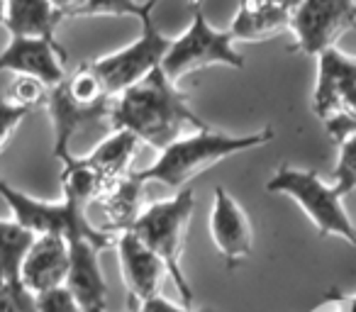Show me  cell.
Listing matches in <instances>:
<instances>
[{
  "label": "cell",
  "instance_id": "1",
  "mask_svg": "<svg viewBox=\"0 0 356 312\" xmlns=\"http://www.w3.org/2000/svg\"><path fill=\"white\" fill-rule=\"evenodd\" d=\"M188 98L191 95L178 88L161 66H156L139 83L115 95L108 117L115 129L132 132L139 144H149L161 151L178 137L188 134V129L198 132L210 127L193 113Z\"/></svg>",
  "mask_w": 356,
  "mask_h": 312
},
{
  "label": "cell",
  "instance_id": "2",
  "mask_svg": "<svg viewBox=\"0 0 356 312\" xmlns=\"http://www.w3.org/2000/svg\"><path fill=\"white\" fill-rule=\"evenodd\" d=\"M273 139V129L264 127L254 134H225L218 129H198L178 137L168 147L159 151L156 161L142 171H134L142 183L156 181L168 188H184L188 181L203 176L208 169L229 159L234 154L249 151V149L264 147Z\"/></svg>",
  "mask_w": 356,
  "mask_h": 312
},
{
  "label": "cell",
  "instance_id": "3",
  "mask_svg": "<svg viewBox=\"0 0 356 312\" xmlns=\"http://www.w3.org/2000/svg\"><path fill=\"white\" fill-rule=\"evenodd\" d=\"M193 205H195L193 188H184L178 190L173 198L156 200V203L147 205L139 213V217L134 220L132 227H129V232L144 247L152 249L161 258V263L166 266V273L171 276L173 286H176L178 295L184 297L186 307L195 305L193 288H191L188 278L184 273V266H181L186 227H188V220L193 215Z\"/></svg>",
  "mask_w": 356,
  "mask_h": 312
},
{
  "label": "cell",
  "instance_id": "4",
  "mask_svg": "<svg viewBox=\"0 0 356 312\" xmlns=\"http://www.w3.org/2000/svg\"><path fill=\"white\" fill-rule=\"evenodd\" d=\"M266 190L268 193H283L296 200L322 237H339L346 244L356 247V224L346 215L341 198L334 193V188L325 183L315 171L283 164L266 183Z\"/></svg>",
  "mask_w": 356,
  "mask_h": 312
},
{
  "label": "cell",
  "instance_id": "5",
  "mask_svg": "<svg viewBox=\"0 0 356 312\" xmlns=\"http://www.w3.org/2000/svg\"><path fill=\"white\" fill-rule=\"evenodd\" d=\"M0 198L6 200L8 208L13 213L20 227L32 232L35 237H44V234H54V237H64L66 242L76 237H83L93 242L95 247L103 252L115 244L113 234L103 232L88 220L83 208L61 200V203H47V200H37L32 195L22 193V190L13 188L10 183L0 179Z\"/></svg>",
  "mask_w": 356,
  "mask_h": 312
},
{
  "label": "cell",
  "instance_id": "6",
  "mask_svg": "<svg viewBox=\"0 0 356 312\" xmlns=\"http://www.w3.org/2000/svg\"><path fill=\"white\" fill-rule=\"evenodd\" d=\"M208 66H229L244 69V56L234 49V40L229 30H215L203 13L195 8L188 30L171 40V47L161 59V71L173 81L184 79L198 69Z\"/></svg>",
  "mask_w": 356,
  "mask_h": 312
},
{
  "label": "cell",
  "instance_id": "7",
  "mask_svg": "<svg viewBox=\"0 0 356 312\" xmlns=\"http://www.w3.org/2000/svg\"><path fill=\"white\" fill-rule=\"evenodd\" d=\"M171 47V40L161 35L154 25V17H147L142 22V35L127 44L124 49H118L113 54H105L100 59H93L90 66L98 74L105 93L110 98L127 90L129 85L139 83L147 74H152L156 66H161L163 54Z\"/></svg>",
  "mask_w": 356,
  "mask_h": 312
},
{
  "label": "cell",
  "instance_id": "8",
  "mask_svg": "<svg viewBox=\"0 0 356 312\" xmlns=\"http://www.w3.org/2000/svg\"><path fill=\"white\" fill-rule=\"evenodd\" d=\"M293 51L320 56L334 49L341 35L356 30V0H302L291 13Z\"/></svg>",
  "mask_w": 356,
  "mask_h": 312
},
{
  "label": "cell",
  "instance_id": "9",
  "mask_svg": "<svg viewBox=\"0 0 356 312\" xmlns=\"http://www.w3.org/2000/svg\"><path fill=\"white\" fill-rule=\"evenodd\" d=\"M64 59L66 51L51 40L10 37L8 47L0 54V74L10 71L15 76H30L51 90L66 81Z\"/></svg>",
  "mask_w": 356,
  "mask_h": 312
},
{
  "label": "cell",
  "instance_id": "10",
  "mask_svg": "<svg viewBox=\"0 0 356 312\" xmlns=\"http://www.w3.org/2000/svg\"><path fill=\"white\" fill-rule=\"evenodd\" d=\"M210 237H213L218 252L222 254L225 266L229 271L239 266L252 254L254 234L244 208L229 195L227 188L218 186L213 195V210H210Z\"/></svg>",
  "mask_w": 356,
  "mask_h": 312
},
{
  "label": "cell",
  "instance_id": "11",
  "mask_svg": "<svg viewBox=\"0 0 356 312\" xmlns=\"http://www.w3.org/2000/svg\"><path fill=\"white\" fill-rule=\"evenodd\" d=\"M66 288L83 312H108V281L100 268V249L83 237L69 239Z\"/></svg>",
  "mask_w": 356,
  "mask_h": 312
},
{
  "label": "cell",
  "instance_id": "12",
  "mask_svg": "<svg viewBox=\"0 0 356 312\" xmlns=\"http://www.w3.org/2000/svg\"><path fill=\"white\" fill-rule=\"evenodd\" d=\"M356 93V59L339 49H327L317 56V85L312 93V110L317 120L327 122L339 113L341 103Z\"/></svg>",
  "mask_w": 356,
  "mask_h": 312
},
{
  "label": "cell",
  "instance_id": "13",
  "mask_svg": "<svg viewBox=\"0 0 356 312\" xmlns=\"http://www.w3.org/2000/svg\"><path fill=\"white\" fill-rule=\"evenodd\" d=\"M120 256L122 281L127 283V300L147 302L149 297L159 295V283L166 276V266L161 258L147 249L132 232H122L115 242Z\"/></svg>",
  "mask_w": 356,
  "mask_h": 312
},
{
  "label": "cell",
  "instance_id": "14",
  "mask_svg": "<svg viewBox=\"0 0 356 312\" xmlns=\"http://www.w3.org/2000/svg\"><path fill=\"white\" fill-rule=\"evenodd\" d=\"M69 273V242L64 237H37L22 261V286L30 295L64 286Z\"/></svg>",
  "mask_w": 356,
  "mask_h": 312
},
{
  "label": "cell",
  "instance_id": "15",
  "mask_svg": "<svg viewBox=\"0 0 356 312\" xmlns=\"http://www.w3.org/2000/svg\"><path fill=\"white\" fill-rule=\"evenodd\" d=\"M110 105L113 100H105V103H93L86 105L79 103L76 98H71V93L66 90L64 83H59L56 88L49 90V98H47V110L51 115V124H54V156L56 159H64L69 156V142L81 127H86L88 122L95 120H103L110 115Z\"/></svg>",
  "mask_w": 356,
  "mask_h": 312
},
{
  "label": "cell",
  "instance_id": "16",
  "mask_svg": "<svg viewBox=\"0 0 356 312\" xmlns=\"http://www.w3.org/2000/svg\"><path fill=\"white\" fill-rule=\"evenodd\" d=\"M35 234L27 232L15 220H0V283L10 290L15 312H35V295L22 286V261L35 244Z\"/></svg>",
  "mask_w": 356,
  "mask_h": 312
},
{
  "label": "cell",
  "instance_id": "17",
  "mask_svg": "<svg viewBox=\"0 0 356 312\" xmlns=\"http://www.w3.org/2000/svg\"><path fill=\"white\" fill-rule=\"evenodd\" d=\"M144 186L142 181L137 179L134 171L120 176V179L110 181L103 188V193L98 195V203L103 205L105 217H108V224L100 227L108 234H122L129 232V227L134 224V220L142 213V200H144Z\"/></svg>",
  "mask_w": 356,
  "mask_h": 312
},
{
  "label": "cell",
  "instance_id": "18",
  "mask_svg": "<svg viewBox=\"0 0 356 312\" xmlns=\"http://www.w3.org/2000/svg\"><path fill=\"white\" fill-rule=\"evenodd\" d=\"M291 27V13L276 8L264 0H242L237 15L229 27L232 40L242 42H261L281 35Z\"/></svg>",
  "mask_w": 356,
  "mask_h": 312
},
{
  "label": "cell",
  "instance_id": "19",
  "mask_svg": "<svg viewBox=\"0 0 356 312\" xmlns=\"http://www.w3.org/2000/svg\"><path fill=\"white\" fill-rule=\"evenodd\" d=\"M61 15L49 0H6V27L10 37H30V40H54Z\"/></svg>",
  "mask_w": 356,
  "mask_h": 312
},
{
  "label": "cell",
  "instance_id": "20",
  "mask_svg": "<svg viewBox=\"0 0 356 312\" xmlns=\"http://www.w3.org/2000/svg\"><path fill=\"white\" fill-rule=\"evenodd\" d=\"M137 149H139V139L132 132L115 129L108 139H103L83 159L110 183V181L129 174V164H132Z\"/></svg>",
  "mask_w": 356,
  "mask_h": 312
},
{
  "label": "cell",
  "instance_id": "21",
  "mask_svg": "<svg viewBox=\"0 0 356 312\" xmlns=\"http://www.w3.org/2000/svg\"><path fill=\"white\" fill-rule=\"evenodd\" d=\"M105 186H108V181L86 159H76L71 154L61 159V190H64V200L86 210L93 200H98V195L103 193Z\"/></svg>",
  "mask_w": 356,
  "mask_h": 312
},
{
  "label": "cell",
  "instance_id": "22",
  "mask_svg": "<svg viewBox=\"0 0 356 312\" xmlns=\"http://www.w3.org/2000/svg\"><path fill=\"white\" fill-rule=\"evenodd\" d=\"M159 0H86L83 6L74 13V17H137V20H147L152 17V10L156 8Z\"/></svg>",
  "mask_w": 356,
  "mask_h": 312
},
{
  "label": "cell",
  "instance_id": "23",
  "mask_svg": "<svg viewBox=\"0 0 356 312\" xmlns=\"http://www.w3.org/2000/svg\"><path fill=\"white\" fill-rule=\"evenodd\" d=\"M64 85H66V90L71 93V98H76L79 103L93 105V103H105V100H113L108 93H105L103 83H100L98 74L93 71L90 61L81 64L74 74L66 76Z\"/></svg>",
  "mask_w": 356,
  "mask_h": 312
},
{
  "label": "cell",
  "instance_id": "24",
  "mask_svg": "<svg viewBox=\"0 0 356 312\" xmlns=\"http://www.w3.org/2000/svg\"><path fill=\"white\" fill-rule=\"evenodd\" d=\"M330 186L339 198H346L351 190H356V134H349L339 142V156Z\"/></svg>",
  "mask_w": 356,
  "mask_h": 312
},
{
  "label": "cell",
  "instance_id": "25",
  "mask_svg": "<svg viewBox=\"0 0 356 312\" xmlns=\"http://www.w3.org/2000/svg\"><path fill=\"white\" fill-rule=\"evenodd\" d=\"M3 98H6L8 103L17 105V108H25V110H30V113H32V110L40 108V105H47L49 88H47L42 81L30 79V76H17Z\"/></svg>",
  "mask_w": 356,
  "mask_h": 312
},
{
  "label": "cell",
  "instance_id": "26",
  "mask_svg": "<svg viewBox=\"0 0 356 312\" xmlns=\"http://www.w3.org/2000/svg\"><path fill=\"white\" fill-rule=\"evenodd\" d=\"M35 312H83L66 286L35 295Z\"/></svg>",
  "mask_w": 356,
  "mask_h": 312
},
{
  "label": "cell",
  "instance_id": "27",
  "mask_svg": "<svg viewBox=\"0 0 356 312\" xmlns=\"http://www.w3.org/2000/svg\"><path fill=\"white\" fill-rule=\"evenodd\" d=\"M27 115H30V110L17 108V105L8 103L6 98H0V149L10 139V134L20 127V122Z\"/></svg>",
  "mask_w": 356,
  "mask_h": 312
},
{
  "label": "cell",
  "instance_id": "28",
  "mask_svg": "<svg viewBox=\"0 0 356 312\" xmlns=\"http://www.w3.org/2000/svg\"><path fill=\"white\" fill-rule=\"evenodd\" d=\"M325 129L337 144L341 139H346L349 134H356V117H334V120H327L325 122Z\"/></svg>",
  "mask_w": 356,
  "mask_h": 312
},
{
  "label": "cell",
  "instance_id": "29",
  "mask_svg": "<svg viewBox=\"0 0 356 312\" xmlns=\"http://www.w3.org/2000/svg\"><path fill=\"white\" fill-rule=\"evenodd\" d=\"M142 312H205V310H193L186 305H173L171 300H166L163 295H154L147 302H142Z\"/></svg>",
  "mask_w": 356,
  "mask_h": 312
},
{
  "label": "cell",
  "instance_id": "30",
  "mask_svg": "<svg viewBox=\"0 0 356 312\" xmlns=\"http://www.w3.org/2000/svg\"><path fill=\"white\" fill-rule=\"evenodd\" d=\"M49 3L54 6V10L61 15V20H71V17H74V13L83 6L86 0H49Z\"/></svg>",
  "mask_w": 356,
  "mask_h": 312
},
{
  "label": "cell",
  "instance_id": "31",
  "mask_svg": "<svg viewBox=\"0 0 356 312\" xmlns=\"http://www.w3.org/2000/svg\"><path fill=\"white\" fill-rule=\"evenodd\" d=\"M0 312H15V300L3 283H0Z\"/></svg>",
  "mask_w": 356,
  "mask_h": 312
},
{
  "label": "cell",
  "instance_id": "32",
  "mask_svg": "<svg viewBox=\"0 0 356 312\" xmlns=\"http://www.w3.org/2000/svg\"><path fill=\"white\" fill-rule=\"evenodd\" d=\"M264 3H271V6H276V8H283V10H288V13H293L298 6H300L302 0H264Z\"/></svg>",
  "mask_w": 356,
  "mask_h": 312
},
{
  "label": "cell",
  "instance_id": "33",
  "mask_svg": "<svg viewBox=\"0 0 356 312\" xmlns=\"http://www.w3.org/2000/svg\"><path fill=\"white\" fill-rule=\"evenodd\" d=\"M334 297L341 302L339 312H356V295L354 297H339V295H334Z\"/></svg>",
  "mask_w": 356,
  "mask_h": 312
},
{
  "label": "cell",
  "instance_id": "34",
  "mask_svg": "<svg viewBox=\"0 0 356 312\" xmlns=\"http://www.w3.org/2000/svg\"><path fill=\"white\" fill-rule=\"evenodd\" d=\"M127 312H142V305L134 300H127Z\"/></svg>",
  "mask_w": 356,
  "mask_h": 312
},
{
  "label": "cell",
  "instance_id": "35",
  "mask_svg": "<svg viewBox=\"0 0 356 312\" xmlns=\"http://www.w3.org/2000/svg\"><path fill=\"white\" fill-rule=\"evenodd\" d=\"M6 22V0H0V25Z\"/></svg>",
  "mask_w": 356,
  "mask_h": 312
},
{
  "label": "cell",
  "instance_id": "36",
  "mask_svg": "<svg viewBox=\"0 0 356 312\" xmlns=\"http://www.w3.org/2000/svg\"><path fill=\"white\" fill-rule=\"evenodd\" d=\"M191 3H193V8H198L200 3H203V0H191Z\"/></svg>",
  "mask_w": 356,
  "mask_h": 312
}]
</instances>
